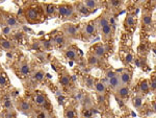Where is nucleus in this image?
<instances>
[{"instance_id": "7ed1b4c3", "label": "nucleus", "mask_w": 156, "mask_h": 118, "mask_svg": "<svg viewBox=\"0 0 156 118\" xmlns=\"http://www.w3.org/2000/svg\"><path fill=\"white\" fill-rule=\"evenodd\" d=\"M97 32H98V31L96 28V25H95V21H90L82 26L81 35L84 37V39H87V40H89L90 38L96 36Z\"/></svg>"}, {"instance_id": "4468645a", "label": "nucleus", "mask_w": 156, "mask_h": 118, "mask_svg": "<svg viewBox=\"0 0 156 118\" xmlns=\"http://www.w3.org/2000/svg\"><path fill=\"white\" fill-rule=\"evenodd\" d=\"M34 102L37 105V107H44L47 104V98L46 95L43 92H37L34 95Z\"/></svg>"}, {"instance_id": "9d476101", "label": "nucleus", "mask_w": 156, "mask_h": 118, "mask_svg": "<svg viewBox=\"0 0 156 118\" xmlns=\"http://www.w3.org/2000/svg\"><path fill=\"white\" fill-rule=\"evenodd\" d=\"M115 96H117L118 99H125L129 96V93H130V90H129V87L128 86H121L118 88V89L115 90Z\"/></svg>"}, {"instance_id": "2f4dec72", "label": "nucleus", "mask_w": 156, "mask_h": 118, "mask_svg": "<svg viewBox=\"0 0 156 118\" xmlns=\"http://www.w3.org/2000/svg\"><path fill=\"white\" fill-rule=\"evenodd\" d=\"M94 85H95V79L92 76H87L85 79V86L87 88H94Z\"/></svg>"}, {"instance_id": "473e14b6", "label": "nucleus", "mask_w": 156, "mask_h": 118, "mask_svg": "<svg viewBox=\"0 0 156 118\" xmlns=\"http://www.w3.org/2000/svg\"><path fill=\"white\" fill-rule=\"evenodd\" d=\"M4 118H17L16 113H15L14 109L12 110H6L4 112Z\"/></svg>"}, {"instance_id": "f704fd0d", "label": "nucleus", "mask_w": 156, "mask_h": 118, "mask_svg": "<svg viewBox=\"0 0 156 118\" xmlns=\"http://www.w3.org/2000/svg\"><path fill=\"white\" fill-rule=\"evenodd\" d=\"M117 73V72L115 71V70H112V69H107L106 71H105V77H106L107 79H112L114 75Z\"/></svg>"}, {"instance_id": "9b49d317", "label": "nucleus", "mask_w": 156, "mask_h": 118, "mask_svg": "<svg viewBox=\"0 0 156 118\" xmlns=\"http://www.w3.org/2000/svg\"><path fill=\"white\" fill-rule=\"evenodd\" d=\"M73 6H74L75 13L81 15V16L87 17V16H89V15L90 14V11L84 6L83 2H76V3L73 4Z\"/></svg>"}, {"instance_id": "393cba45", "label": "nucleus", "mask_w": 156, "mask_h": 118, "mask_svg": "<svg viewBox=\"0 0 156 118\" xmlns=\"http://www.w3.org/2000/svg\"><path fill=\"white\" fill-rule=\"evenodd\" d=\"M82 2H83L84 6L90 9V13L93 11H96L98 9V6H99V2L95 1V0H85V1H82Z\"/></svg>"}, {"instance_id": "dca6fc26", "label": "nucleus", "mask_w": 156, "mask_h": 118, "mask_svg": "<svg viewBox=\"0 0 156 118\" xmlns=\"http://www.w3.org/2000/svg\"><path fill=\"white\" fill-rule=\"evenodd\" d=\"M100 32H101V36L103 38V40L106 41V40L110 39V37H112V34H114V25L112 23H109L105 27H103L101 31H100Z\"/></svg>"}, {"instance_id": "c9c22d12", "label": "nucleus", "mask_w": 156, "mask_h": 118, "mask_svg": "<svg viewBox=\"0 0 156 118\" xmlns=\"http://www.w3.org/2000/svg\"><path fill=\"white\" fill-rule=\"evenodd\" d=\"M3 106L5 108V110H12V105L9 99H6L5 101L3 102Z\"/></svg>"}, {"instance_id": "a19ab883", "label": "nucleus", "mask_w": 156, "mask_h": 118, "mask_svg": "<svg viewBox=\"0 0 156 118\" xmlns=\"http://www.w3.org/2000/svg\"><path fill=\"white\" fill-rule=\"evenodd\" d=\"M30 118H37L36 116H31V117H30Z\"/></svg>"}, {"instance_id": "1a4fd4ad", "label": "nucleus", "mask_w": 156, "mask_h": 118, "mask_svg": "<svg viewBox=\"0 0 156 118\" xmlns=\"http://www.w3.org/2000/svg\"><path fill=\"white\" fill-rule=\"evenodd\" d=\"M90 51H92L93 56H95L96 57H98V59H102V57L105 56L106 48H105V46L102 43H99V44L94 45V46L92 47V49H90Z\"/></svg>"}, {"instance_id": "a878e982", "label": "nucleus", "mask_w": 156, "mask_h": 118, "mask_svg": "<svg viewBox=\"0 0 156 118\" xmlns=\"http://www.w3.org/2000/svg\"><path fill=\"white\" fill-rule=\"evenodd\" d=\"M64 118H77L76 112H75L74 108L67 107L64 111Z\"/></svg>"}, {"instance_id": "4c0bfd02", "label": "nucleus", "mask_w": 156, "mask_h": 118, "mask_svg": "<svg viewBox=\"0 0 156 118\" xmlns=\"http://www.w3.org/2000/svg\"><path fill=\"white\" fill-rule=\"evenodd\" d=\"M36 117H37V118H47V113H46V112H44V111H43V112H40Z\"/></svg>"}, {"instance_id": "4be33fe9", "label": "nucleus", "mask_w": 156, "mask_h": 118, "mask_svg": "<svg viewBox=\"0 0 156 118\" xmlns=\"http://www.w3.org/2000/svg\"><path fill=\"white\" fill-rule=\"evenodd\" d=\"M59 84L62 85V87H68L70 84H71V76L69 75V73L67 72H64L59 77Z\"/></svg>"}, {"instance_id": "ddd939ff", "label": "nucleus", "mask_w": 156, "mask_h": 118, "mask_svg": "<svg viewBox=\"0 0 156 118\" xmlns=\"http://www.w3.org/2000/svg\"><path fill=\"white\" fill-rule=\"evenodd\" d=\"M120 79H121V84L123 86H128V84H130V82L132 79V73L127 69L123 70L120 73Z\"/></svg>"}, {"instance_id": "72a5a7b5", "label": "nucleus", "mask_w": 156, "mask_h": 118, "mask_svg": "<svg viewBox=\"0 0 156 118\" xmlns=\"http://www.w3.org/2000/svg\"><path fill=\"white\" fill-rule=\"evenodd\" d=\"M6 84H7V79H6L5 75L3 73H0V87L4 88L6 86Z\"/></svg>"}, {"instance_id": "cd10ccee", "label": "nucleus", "mask_w": 156, "mask_h": 118, "mask_svg": "<svg viewBox=\"0 0 156 118\" xmlns=\"http://www.w3.org/2000/svg\"><path fill=\"white\" fill-rule=\"evenodd\" d=\"M44 76H45V72L43 70H37L34 74H32V77L31 79H34V82H41L44 79Z\"/></svg>"}, {"instance_id": "aec40b11", "label": "nucleus", "mask_w": 156, "mask_h": 118, "mask_svg": "<svg viewBox=\"0 0 156 118\" xmlns=\"http://www.w3.org/2000/svg\"><path fill=\"white\" fill-rule=\"evenodd\" d=\"M138 91L140 92L143 95H146L150 92V87H149V82L148 79H142L138 84Z\"/></svg>"}, {"instance_id": "b1692460", "label": "nucleus", "mask_w": 156, "mask_h": 118, "mask_svg": "<svg viewBox=\"0 0 156 118\" xmlns=\"http://www.w3.org/2000/svg\"><path fill=\"white\" fill-rule=\"evenodd\" d=\"M152 15L149 14V13H145L143 14L142 16V23H143V26L145 27H149L151 24H152Z\"/></svg>"}, {"instance_id": "412c9836", "label": "nucleus", "mask_w": 156, "mask_h": 118, "mask_svg": "<svg viewBox=\"0 0 156 118\" xmlns=\"http://www.w3.org/2000/svg\"><path fill=\"white\" fill-rule=\"evenodd\" d=\"M136 23V19H135V17L133 16L132 14H127L126 18L124 20V25L126 28H131L133 27Z\"/></svg>"}, {"instance_id": "f257e3e1", "label": "nucleus", "mask_w": 156, "mask_h": 118, "mask_svg": "<svg viewBox=\"0 0 156 118\" xmlns=\"http://www.w3.org/2000/svg\"><path fill=\"white\" fill-rule=\"evenodd\" d=\"M58 16L62 20H74L75 19V9L73 4L62 3L57 7Z\"/></svg>"}, {"instance_id": "2eb2a0df", "label": "nucleus", "mask_w": 156, "mask_h": 118, "mask_svg": "<svg viewBox=\"0 0 156 118\" xmlns=\"http://www.w3.org/2000/svg\"><path fill=\"white\" fill-rule=\"evenodd\" d=\"M108 81V87L110 88V89H112L115 91V89H118L121 85V79H120V73L119 72H117L114 76L112 77V79H107Z\"/></svg>"}, {"instance_id": "39448f33", "label": "nucleus", "mask_w": 156, "mask_h": 118, "mask_svg": "<svg viewBox=\"0 0 156 118\" xmlns=\"http://www.w3.org/2000/svg\"><path fill=\"white\" fill-rule=\"evenodd\" d=\"M2 20H3L4 23L7 25L9 28H18V27H20V22L17 20L16 17L12 14L3 13V14H2Z\"/></svg>"}, {"instance_id": "f03ea898", "label": "nucleus", "mask_w": 156, "mask_h": 118, "mask_svg": "<svg viewBox=\"0 0 156 118\" xmlns=\"http://www.w3.org/2000/svg\"><path fill=\"white\" fill-rule=\"evenodd\" d=\"M62 35L65 37L68 38V39H76V38H79V32H78V28L77 25L73 24V23H65L62 26Z\"/></svg>"}, {"instance_id": "58836bf2", "label": "nucleus", "mask_w": 156, "mask_h": 118, "mask_svg": "<svg viewBox=\"0 0 156 118\" xmlns=\"http://www.w3.org/2000/svg\"><path fill=\"white\" fill-rule=\"evenodd\" d=\"M133 61V57L131 53H128V56H126V62L127 63H131Z\"/></svg>"}, {"instance_id": "f3484780", "label": "nucleus", "mask_w": 156, "mask_h": 118, "mask_svg": "<svg viewBox=\"0 0 156 118\" xmlns=\"http://www.w3.org/2000/svg\"><path fill=\"white\" fill-rule=\"evenodd\" d=\"M94 86H95V90H96L98 95H105L107 88H106V85H105L104 82L101 81V79H96Z\"/></svg>"}, {"instance_id": "6ab92c4d", "label": "nucleus", "mask_w": 156, "mask_h": 118, "mask_svg": "<svg viewBox=\"0 0 156 118\" xmlns=\"http://www.w3.org/2000/svg\"><path fill=\"white\" fill-rule=\"evenodd\" d=\"M44 7V11L46 13V15L48 16H56V13H57V6L55 4H52V3H46L43 6Z\"/></svg>"}, {"instance_id": "79ce46f5", "label": "nucleus", "mask_w": 156, "mask_h": 118, "mask_svg": "<svg viewBox=\"0 0 156 118\" xmlns=\"http://www.w3.org/2000/svg\"><path fill=\"white\" fill-rule=\"evenodd\" d=\"M50 118H54V117H50Z\"/></svg>"}, {"instance_id": "c756f323", "label": "nucleus", "mask_w": 156, "mask_h": 118, "mask_svg": "<svg viewBox=\"0 0 156 118\" xmlns=\"http://www.w3.org/2000/svg\"><path fill=\"white\" fill-rule=\"evenodd\" d=\"M149 82V87H150V91L155 93L156 91V77H155V73H153V75H151L150 81Z\"/></svg>"}, {"instance_id": "bb28decb", "label": "nucleus", "mask_w": 156, "mask_h": 118, "mask_svg": "<svg viewBox=\"0 0 156 118\" xmlns=\"http://www.w3.org/2000/svg\"><path fill=\"white\" fill-rule=\"evenodd\" d=\"M132 105L135 109H140L143 106V96L142 95H135L132 98Z\"/></svg>"}, {"instance_id": "a211bd4d", "label": "nucleus", "mask_w": 156, "mask_h": 118, "mask_svg": "<svg viewBox=\"0 0 156 118\" xmlns=\"http://www.w3.org/2000/svg\"><path fill=\"white\" fill-rule=\"evenodd\" d=\"M53 43L55 46H57L58 48H62L68 44V38H66L64 35H56L53 39Z\"/></svg>"}, {"instance_id": "20e7f679", "label": "nucleus", "mask_w": 156, "mask_h": 118, "mask_svg": "<svg viewBox=\"0 0 156 118\" xmlns=\"http://www.w3.org/2000/svg\"><path fill=\"white\" fill-rule=\"evenodd\" d=\"M17 106H18V110L21 113H23L24 115H30L32 114V113L34 112V108H32V105L30 104V101L28 100L24 99V98H21L19 99L18 101H17Z\"/></svg>"}, {"instance_id": "5701e85b", "label": "nucleus", "mask_w": 156, "mask_h": 118, "mask_svg": "<svg viewBox=\"0 0 156 118\" xmlns=\"http://www.w3.org/2000/svg\"><path fill=\"white\" fill-rule=\"evenodd\" d=\"M0 48L4 50H12L14 49V44L9 40L4 39V38H0Z\"/></svg>"}, {"instance_id": "6e6552de", "label": "nucleus", "mask_w": 156, "mask_h": 118, "mask_svg": "<svg viewBox=\"0 0 156 118\" xmlns=\"http://www.w3.org/2000/svg\"><path fill=\"white\" fill-rule=\"evenodd\" d=\"M18 73L21 77H26L31 73V66L27 61H22L18 65Z\"/></svg>"}, {"instance_id": "423d86ee", "label": "nucleus", "mask_w": 156, "mask_h": 118, "mask_svg": "<svg viewBox=\"0 0 156 118\" xmlns=\"http://www.w3.org/2000/svg\"><path fill=\"white\" fill-rule=\"evenodd\" d=\"M109 23H110L109 16H108L106 13H103V14H101L96 20H95V25H96V28H97V31L99 32L103 28V27H105L106 25H108Z\"/></svg>"}, {"instance_id": "e433bc0d", "label": "nucleus", "mask_w": 156, "mask_h": 118, "mask_svg": "<svg viewBox=\"0 0 156 118\" xmlns=\"http://www.w3.org/2000/svg\"><path fill=\"white\" fill-rule=\"evenodd\" d=\"M82 101H83V105L85 106V108H87L90 104H92V102H90L92 101V99H90L89 96H85V98L82 99Z\"/></svg>"}, {"instance_id": "ea45409f", "label": "nucleus", "mask_w": 156, "mask_h": 118, "mask_svg": "<svg viewBox=\"0 0 156 118\" xmlns=\"http://www.w3.org/2000/svg\"><path fill=\"white\" fill-rule=\"evenodd\" d=\"M98 99H99V101H100V102H103V101L105 100L104 95H98Z\"/></svg>"}, {"instance_id": "7c9ffc66", "label": "nucleus", "mask_w": 156, "mask_h": 118, "mask_svg": "<svg viewBox=\"0 0 156 118\" xmlns=\"http://www.w3.org/2000/svg\"><path fill=\"white\" fill-rule=\"evenodd\" d=\"M108 6L112 9H119V7L122 6V1H119V0H112V1H108Z\"/></svg>"}, {"instance_id": "f8f14e48", "label": "nucleus", "mask_w": 156, "mask_h": 118, "mask_svg": "<svg viewBox=\"0 0 156 118\" xmlns=\"http://www.w3.org/2000/svg\"><path fill=\"white\" fill-rule=\"evenodd\" d=\"M64 56L68 60H72V61H76L78 59V51L75 47L70 46L68 48L65 49L64 51Z\"/></svg>"}, {"instance_id": "0eeeda50", "label": "nucleus", "mask_w": 156, "mask_h": 118, "mask_svg": "<svg viewBox=\"0 0 156 118\" xmlns=\"http://www.w3.org/2000/svg\"><path fill=\"white\" fill-rule=\"evenodd\" d=\"M25 17H26V19L28 20L29 22L34 23V22H37V20L40 18L39 9L32 6L28 7V9L25 11Z\"/></svg>"}, {"instance_id": "c85d7f7f", "label": "nucleus", "mask_w": 156, "mask_h": 118, "mask_svg": "<svg viewBox=\"0 0 156 118\" xmlns=\"http://www.w3.org/2000/svg\"><path fill=\"white\" fill-rule=\"evenodd\" d=\"M87 63H89L90 66L92 67H97L98 65L100 64V59H98L95 56H93V54H90L89 57V59H87Z\"/></svg>"}]
</instances>
